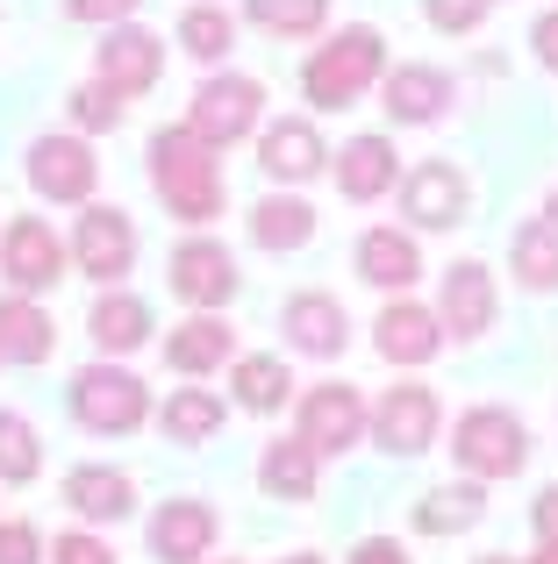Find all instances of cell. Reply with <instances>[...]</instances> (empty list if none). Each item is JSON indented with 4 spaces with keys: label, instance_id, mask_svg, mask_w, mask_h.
Wrapping results in <instances>:
<instances>
[{
    "label": "cell",
    "instance_id": "cell-18",
    "mask_svg": "<svg viewBox=\"0 0 558 564\" xmlns=\"http://www.w3.org/2000/svg\"><path fill=\"white\" fill-rule=\"evenodd\" d=\"M279 329H287V344L301 358H344V344H351V322L336 307V293H293L279 307Z\"/></svg>",
    "mask_w": 558,
    "mask_h": 564
},
{
    "label": "cell",
    "instance_id": "cell-22",
    "mask_svg": "<svg viewBox=\"0 0 558 564\" xmlns=\"http://www.w3.org/2000/svg\"><path fill=\"white\" fill-rule=\"evenodd\" d=\"M358 279L379 293H408L422 279V250L408 229H365L358 236Z\"/></svg>",
    "mask_w": 558,
    "mask_h": 564
},
{
    "label": "cell",
    "instance_id": "cell-4",
    "mask_svg": "<svg viewBox=\"0 0 558 564\" xmlns=\"http://www.w3.org/2000/svg\"><path fill=\"white\" fill-rule=\"evenodd\" d=\"M72 422L94 436H129L151 422V386L122 365H86V372H72Z\"/></svg>",
    "mask_w": 558,
    "mask_h": 564
},
{
    "label": "cell",
    "instance_id": "cell-39",
    "mask_svg": "<svg viewBox=\"0 0 558 564\" xmlns=\"http://www.w3.org/2000/svg\"><path fill=\"white\" fill-rule=\"evenodd\" d=\"M72 22H122V14H137V0H65Z\"/></svg>",
    "mask_w": 558,
    "mask_h": 564
},
{
    "label": "cell",
    "instance_id": "cell-12",
    "mask_svg": "<svg viewBox=\"0 0 558 564\" xmlns=\"http://www.w3.org/2000/svg\"><path fill=\"white\" fill-rule=\"evenodd\" d=\"M365 422H373V408L358 400V386H308L301 393V443L315 457L351 451L365 436Z\"/></svg>",
    "mask_w": 558,
    "mask_h": 564
},
{
    "label": "cell",
    "instance_id": "cell-29",
    "mask_svg": "<svg viewBox=\"0 0 558 564\" xmlns=\"http://www.w3.org/2000/svg\"><path fill=\"white\" fill-rule=\"evenodd\" d=\"M229 393H237L244 414H279L293 393V372L272 358V350H258V358H237L229 365Z\"/></svg>",
    "mask_w": 558,
    "mask_h": 564
},
{
    "label": "cell",
    "instance_id": "cell-10",
    "mask_svg": "<svg viewBox=\"0 0 558 564\" xmlns=\"http://www.w3.org/2000/svg\"><path fill=\"white\" fill-rule=\"evenodd\" d=\"M172 293H180L186 307H201V315L229 307L237 301V258H229L215 236H186V243L172 250Z\"/></svg>",
    "mask_w": 558,
    "mask_h": 564
},
{
    "label": "cell",
    "instance_id": "cell-31",
    "mask_svg": "<svg viewBox=\"0 0 558 564\" xmlns=\"http://www.w3.org/2000/svg\"><path fill=\"white\" fill-rule=\"evenodd\" d=\"M508 258H516V279L530 293H551L558 286V221H523Z\"/></svg>",
    "mask_w": 558,
    "mask_h": 564
},
{
    "label": "cell",
    "instance_id": "cell-28",
    "mask_svg": "<svg viewBox=\"0 0 558 564\" xmlns=\"http://www.w3.org/2000/svg\"><path fill=\"white\" fill-rule=\"evenodd\" d=\"M308 236H315V207L301 193H266L251 207V243L258 250H301Z\"/></svg>",
    "mask_w": 558,
    "mask_h": 564
},
{
    "label": "cell",
    "instance_id": "cell-40",
    "mask_svg": "<svg viewBox=\"0 0 558 564\" xmlns=\"http://www.w3.org/2000/svg\"><path fill=\"white\" fill-rule=\"evenodd\" d=\"M530 43H537V65H545V72H558V8H551V14H537Z\"/></svg>",
    "mask_w": 558,
    "mask_h": 564
},
{
    "label": "cell",
    "instance_id": "cell-35",
    "mask_svg": "<svg viewBox=\"0 0 558 564\" xmlns=\"http://www.w3.org/2000/svg\"><path fill=\"white\" fill-rule=\"evenodd\" d=\"M72 122L79 129H122V94H115V86H79V94H72Z\"/></svg>",
    "mask_w": 558,
    "mask_h": 564
},
{
    "label": "cell",
    "instance_id": "cell-2",
    "mask_svg": "<svg viewBox=\"0 0 558 564\" xmlns=\"http://www.w3.org/2000/svg\"><path fill=\"white\" fill-rule=\"evenodd\" d=\"M387 79V43H379V29H336V43H322L315 57L301 65V94L315 100L322 115L351 108V100H365V86Z\"/></svg>",
    "mask_w": 558,
    "mask_h": 564
},
{
    "label": "cell",
    "instance_id": "cell-11",
    "mask_svg": "<svg viewBox=\"0 0 558 564\" xmlns=\"http://www.w3.org/2000/svg\"><path fill=\"white\" fill-rule=\"evenodd\" d=\"M465 207H473V186H465V172L451 165V158H422L401 180V215L416 221V229H459Z\"/></svg>",
    "mask_w": 558,
    "mask_h": 564
},
{
    "label": "cell",
    "instance_id": "cell-23",
    "mask_svg": "<svg viewBox=\"0 0 558 564\" xmlns=\"http://www.w3.org/2000/svg\"><path fill=\"white\" fill-rule=\"evenodd\" d=\"M394 180H401L394 137H351L344 151H336V193H344V200H379Z\"/></svg>",
    "mask_w": 558,
    "mask_h": 564
},
{
    "label": "cell",
    "instance_id": "cell-38",
    "mask_svg": "<svg viewBox=\"0 0 558 564\" xmlns=\"http://www.w3.org/2000/svg\"><path fill=\"white\" fill-rule=\"evenodd\" d=\"M51 551H43L36 522H0V564H43Z\"/></svg>",
    "mask_w": 558,
    "mask_h": 564
},
{
    "label": "cell",
    "instance_id": "cell-13",
    "mask_svg": "<svg viewBox=\"0 0 558 564\" xmlns=\"http://www.w3.org/2000/svg\"><path fill=\"white\" fill-rule=\"evenodd\" d=\"M379 108H387V122H401V129L444 122V108H451V72H437V65H394L387 79H379Z\"/></svg>",
    "mask_w": 558,
    "mask_h": 564
},
{
    "label": "cell",
    "instance_id": "cell-3",
    "mask_svg": "<svg viewBox=\"0 0 558 564\" xmlns=\"http://www.w3.org/2000/svg\"><path fill=\"white\" fill-rule=\"evenodd\" d=\"M451 457L465 465V479H516L530 465V429L516 422L508 408H465L451 422Z\"/></svg>",
    "mask_w": 558,
    "mask_h": 564
},
{
    "label": "cell",
    "instance_id": "cell-16",
    "mask_svg": "<svg viewBox=\"0 0 558 564\" xmlns=\"http://www.w3.org/2000/svg\"><path fill=\"white\" fill-rule=\"evenodd\" d=\"M373 344L387 365H430L437 350H444V322H437V307L422 301H387L373 322Z\"/></svg>",
    "mask_w": 558,
    "mask_h": 564
},
{
    "label": "cell",
    "instance_id": "cell-21",
    "mask_svg": "<svg viewBox=\"0 0 558 564\" xmlns=\"http://www.w3.org/2000/svg\"><path fill=\"white\" fill-rule=\"evenodd\" d=\"M165 365H172V372H186V379L223 372V365H237V329H229L223 315H194V322H180V329L165 336Z\"/></svg>",
    "mask_w": 558,
    "mask_h": 564
},
{
    "label": "cell",
    "instance_id": "cell-25",
    "mask_svg": "<svg viewBox=\"0 0 558 564\" xmlns=\"http://www.w3.org/2000/svg\"><path fill=\"white\" fill-rule=\"evenodd\" d=\"M86 329H94V344L108 350V358H129V350L151 344V307H143L137 293H100L94 315H86Z\"/></svg>",
    "mask_w": 558,
    "mask_h": 564
},
{
    "label": "cell",
    "instance_id": "cell-1",
    "mask_svg": "<svg viewBox=\"0 0 558 564\" xmlns=\"http://www.w3.org/2000/svg\"><path fill=\"white\" fill-rule=\"evenodd\" d=\"M151 186H158V200L180 221H194V229L223 215V165H215V151L186 122L151 137Z\"/></svg>",
    "mask_w": 558,
    "mask_h": 564
},
{
    "label": "cell",
    "instance_id": "cell-5",
    "mask_svg": "<svg viewBox=\"0 0 558 564\" xmlns=\"http://www.w3.org/2000/svg\"><path fill=\"white\" fill-rule=\"evenodd\" d=\"M258 115H266V86L244 79V72H223V79L194 86V115H186V129H194L208 151H229V143H244L258 129Z\"/></svg>",
    "mask_w": 558,
    "mask_h": 564
},
{
    "label": "cell",
    "instance_id": "cell-9",
    "mask_svg": "<svg viewBox=\"0 0 558 564\" xmlns=\"http://www.w3.org/2000/svg\"><path fill=\"white\" fill-rule=\"evenodd\" d=\"M100 180V158L86 151V137H36L29 143V186L57 207H86Z\"/></svg>",
    "mask_w": 558,
    "mask_h": 564
},
{
    "label": "cell",
    "instance_id": "cell-15",
    "mask_svg": "<svg viewBox=\"0 0 558 564\" xmlns=\"http://www.w3.org/2000/svg\"><path fill=\"white\" fill-rule=\"evenodd\" d=\"M94 65H100V86H115V94H151L158 86V72H165V43L151 36V29H108L100 36V51H94Z\"/></svg>",
    "mask_w": 558,
    "mask_h": 564
},
{
    "label": "cell",
    "instance_id": "cell-37",
    "mask_svg": "<svg viewBox=\"0 0 558 564\" xmlns=\"http://www.w3.org/2000/svg\"><path fill=\"white\" fill-rule=\"evenodd\" d=\"M51 564H115V551L86 529H65V536H51Z\"/></svg>",
    "mask_w": 558,
    "mask_h": 564
},
{
    "label": "cell",
    "instance_id": "cell-24",
    "mask_svg": "<svg viewBox=\"0 0 558 564\" xmlns=\"http://www.w3.org/2000/svg\"><path fill=\"white\" fill-rule=\"evenodd\" d=\"M51 350H57L51 315H43L29 293H8V301H0V358L8 365H43Z\"/></svg>",
    "mask_w": 558,
    "mask_h": 564
},
{
    "label": "cell",
    "instance_id": "cell-17",
    "mask_svg": "<svg viewBox=\"0 0 558 564\" xmlns=\"http://www.w3.org/2000/svg\"><path fill=\"white\" fill-rule=\"evenodd\" d=\"M258 165H266V180H279V186H308L322 165H330V151H322V137H315L308 115H279L266 137H258Z\"/></svg>",
    "mask_w": 558,
    "mask_h": 564
},
{
    "label": "cell",
    "instance_id": "cell-6",
    "mask_svg": "<svg viewBox=\"0 0 558 564\" xmlns=\"http://www.w3.org/2000/svg\"><path fill=\"white\" fill-rule=\"evenodd\" d=\"M65 264H72V250L57 243V229L43 215H14L8 229H0V279H8L14 293H51L57 279H65Z\"/></svg>",
    "mask_w": 558,
    "mask_h": 564
},
{
    "label": "cell",
    "instance_id": "cell-19",
    "mask_svg": "<svg viewBox=\"0 0 558 564\" xmlns=\"http://www.w3.org/2000/svg\"><path fill=\"white\" fill-rule=\"evenodd\" d=\"M215 551V508L208 500H165L151 514V557L158 564H201Z\"/></svg>",
    "mask_w": 558,
    "mask_h": 564
},
{
    "label": "cell",
    "instance_id": "cell-27",
    "mask_svg": "<svg viewBox=\"0 0 558 564\" xmlns=\"http://www.w3.org/2000/svg\"><path fill=\"white\" fill-rule=\"evenodd\" d=\"M315 479H322V457L308 451L301 436L266 443V457H258V486H266L272 500H315Z\"/></svg>",
    "mask_w": 558,
    "mask_h": 564
},
{
    "label": "cell",
    "instance_id": "cell-20",
    "mask_svg": "<svg viewBox=\"0 0 558 564\" xmlns=\"http://www.w3.org/2000/svg\"><path fill=\"white\" fill-rule=\"evenodd\" d=\"M65 508L79 522H122V514H137V479L115 471V465H72L65 471Z\"/></svg>",
    "mask_w": 558,
    "mask_h": 564
},
{
    "label": "cell",
    "instance_id": "cell-42",
    "mask_svg": "<svg viewBox=\"0 0 558 564\" xmlns=\"http://www.w3.org/2000/svg\"><path fill=\"white\" fill-rule=\"evenodd\" d=\"M537 543H558V486H545V494H537Z\"/></svg>",
    "mask_w": 558,
    "mask_h": 564
},
{
    "label": "cell",
    "instance_id": "cell-7",
    "mask_svg": "<svg viewBox=\"0 0 558 564\" xmlns=\"http://www.w3.org/2000/svg\"><path fill=\"white\" fill-rule=\"evenodd\" d=\"M72 264H79L86 279H100V286H115V279H129L137 272V221L122 215V207H100V200H86V215H79V229H72Z\"/></svg>",
    "mask_w": 558,
    "mask_h": 564
},
{
    "label": "cell",
    "instance_id": "cell-14",
    "mask_svg": "<svg viewBox=\"0 0 558 564\" xmlns=\"http://www.w3.org/2000/svg\"><path fill=\"white\" fill-rule=\"evenodd\" d=\"M437 322H444L451 336H487L494 329V272L480 258H459L444 272V286H437Z\"/></svg>",
    "mask_w": 558,
    "mask_h": 564
},
{
    "label": "cell",
    "instance_id": "cell-44",
    "mask_svg": "<svg viewBox=\"0 0 558 564\" xmlns=\"http://www.w3.org/2000/svg\"><path fill=\"white\" fill-rule=\"evenodd\" d=\"M279 564H322L315 551H293V557H279Z\"/></svg>",
    "mask_w": 558,
    "mask_h": 564
},
{
    "label": "cell",
    "instance_id": "cell-30",
    "mask_svg": "<svg viewBox=\"0 0 558 564\" xmlns=\"http://www.w3.org/2000/svg\"><path fill=\"white\" fill-rule=\"evenodd\" d=\"M215 429H223V393H208V386H180V393L165 400V436L172 443H208Z\"/></svg>",
    "mask_w": 558,
    "mask_h": 564
},
{
    "label": "cell",
    "instance_id": "cell-8",
    "mask_svg": "<svg viewBox=\"0 0 558 564\" xmlns=\"http://www.w3.org/2000/svg\"><path fill=\"white\" fill-rule=\"evenodd\" d=\"M437 422H444V408H437L430 386H387L365 429H373V443L387 457H422L437 443Z\"/></svg>",
    "mask_w": 558,
    "mask_h": 564
},
{
    "label": "cell",
    "instance_id": "cell-41",
    "mask_svg": "<svg viewBox=\"0 0 558 564\" xmlns=\"http://www.w3.org/2000/svg\"><path fill=\"white\" fill-rule=\"evenodd\" d=\"M351 564H408L401 543H387V536H365L358 551H351Z\"/></svg>",
    "mask_w": 558,
    "mask_h": 564
},
{
    "label": "cell",
    "instance_id": "cell-33",
    "mask_svg": "<svg viewBox=\"0 0 558 564\" xmlns=\"http://www.w3.org/2000/svg\"><path fill=\"white\" fill-rule=\"evenodd\" d=\"M43 471V443L14 408H0V486H29Z\"/></svg>",
    "mask_w": 558,
    "mask_h": 564
},
{
    "label": "cell",
    "instance_id": "cell-36",
    "mask_svg": "<svg viewBox=\"0 0 558 564\" xmlns=\"http://www.w3.org/2000/svg\"><path fill=\"white\" fill-rule=\"evenodd\" d=\"M422 14H430V29H444V36H473V29L487 22V0H422Z\"/></svg>",
    "mask_w": 558,
    "mask_h": 564
},
{
    "label": "cell",
    "instance_id": "cell-34",
    "mask_svg": "<svg viewBox=\"0 0 558 564\" xmlns=\"http://www.w3.org/2000/svg\"><path fill=\"white\" fill-rule=\"evenodd\" d=\"M251 22L266 29V36L301 43V36H315V29L330 22V0H251Z\"/></svg>",
    "mask_w": 558,
    "mask_h": 564
},
{
    "label": "cell",
    "instance_id": "cell-46",
    "mask_svg": "<svg viewBox=\"0 0 558 564\" xmlns=\"http://www.w3.org/2000/svg\"><path fill=\"white\" fill-rule=\"evenodd\" d=\"M480 564H508V557H480Z\"/></svg>",
    "mask_w": 558,
    "mask_h": 564
},
{
    "label": "cell",
    "instance_id": "cell-32",
    "mask_svg": "<svg viewBox=\"0 0 558 564\" xmlns=\"http://www.w3.org/2000/svg\"><path fill=\"white\" fill-rule=\"evenodd\" d=\"M180 43L201 57V65H215V57H229V43H237V14L215 8V0H201V8L180 14Z\"/></svg>",
    "mask_w": 558,
    "mask_h": 564
},
{
    "label": "cell",
    "instance_id": "cell-45",
    "mask_svg": "<svg viewBox=\"0 0 558 564\" xmlns=\"http://www.w3.org/2000/svg\"><path fill=\"white\" fill-rule=\"evenodd\" d=\"M545 215H551V221H558V193H551V200H545Z\"/></svg>",
    "mask_w": 558,
    "mask_h": 564
},
{
    "label": "cell",
    "instance_id": "cell-43",
    "mask_svg": "<svg viewBox=\"0 0 558 564\" xmlns=\"http://www.w3.org/2000/svg\"><path fill=\"white\" fill-rule=\"evenodd\" d=\"M530 564H558V543H537V557Z\"/></svg>",
    "mask_w": 558,
    "mask_h": 564
},
{
    "label": "cell",
    "instance_id": "cell-26",
    "mask_svg": "<svg viewBox=\"0 0 558 564\" xmlns=\"http://www.w3.org/2000/svg\"><path fill=\"white\" fill-rule=\"evenodd\" d=\"M480 514H487V486H480V479L430 486V494L416 500V529H422V536H465Z\"/></svg>",
    "mask_w": 558,
    "mask_h": 564
}]
</instances>
